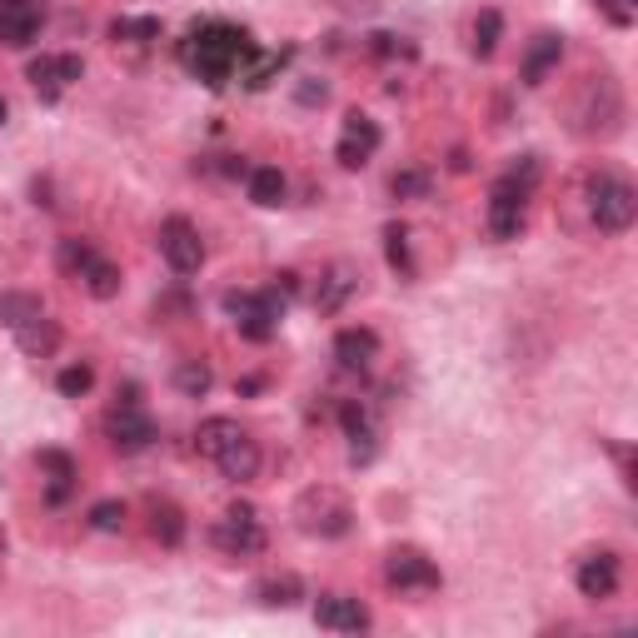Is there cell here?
I'll return each mask as SVG.
<instances>
[{
  "mask_svg": "<svg viewBox=\"0 0 638 638\" xmlns=\"http://www.w3.org/2000/svg\"><path fill=\"white\" fill-rule=\"evenodd\" d=\"M255 40H249L245 25H230V21H200L180 40V65H185L195 81H205L210 90H225L249 60H255Z\"/></svg>",
  "mask_w": 638,
  "mask_h": 638,
  "instance_id": "1",
  "label": "cell"
},
{
  "mask_svg": "<svg viewBox=\"0 0 638 638\" xmlns=\"http://www.w3.org/2000/svg\"><path fill=\"white\" fill-rule=\"evenodd\" d=\"M539 175H544L539 155H519V160L489 185L484 225L494 240H519V230L529 225V200H533V189H539Z\"/></svg>",
  "mask_w": 638,
  "mask_h": 638,
  "instance_id": "2",
  "label": "cell"
},
{
  "mask_svg": "<svg viewBox=\"0 0 638 638\" xmlns=\"http://www.w3.org/2000/svg\"><path fill=\"white\" fill-rule=\"evenodd\" d=\"M195 450L225 474V479H235V484H249V479L260 474V444H255L249 429H240V419H230V414L200 419V429H195Z\"/></svg>",
  "mask_w": 638,
  "mask_h": 638,
  "instance_id": "3",
  "label": "cell"
},
{
  "mask_svg": "<svg viewBox=\"0 0 638 638\" xmlns=\"http://www.w3.org/2000/svg\"><path fill=\"white\" fill-rule=\"evenodd\" d=\"M284 305H290V299H284L274 284H270V290H230V295H225L230 324H235L240 340H249V344H270L274 334H280Z\"/></svg>",
  "mask_w": 638,
  "mask_h": 638,
  "instance_id": "4",
  "label": "cell"
},
{
  "mask_svg": "<svg viewBox=\"0 0 638 638\" xmlns=\"http://www.w3.org/2000/svg\"><path fill=\"white\" fill-rule=\"evenodd\" d=\"M56 260H60V270L71 274V280L85 284V295L90 299H115L120 295V265L110 260V255H100L90 240L65 235L56 245Z\"/></svg>",
  "mask_w": 638,
  "mask_h": 638,
  "instance_id": "5",
  "label": "cell"
},
{
  "mask_svg": "<svg viewBox=\"0 0 638 638\" xmlns=\"http://www.w3.org/2000/svg\"><path fill=\"white\" fill-rule=\"evenodd\" d=\"M106 439L115 444L120 454H145L155 439H160L155 414L140 404V384L115 390V404H110V414H106Z\"/></svg>",
  "mask_w": 638,
  "mask_h": 638,
  "instance_id": "6",
  "label": "cell"
},
{
  "mask_svg": "<svg viewBox=\"0 0 638 638\" xmlns=\"http://www.w3.org/2000/svg\"><path fill=\"white\" fill-rule=\"evenodd\" d=\"M634 214H638V195L624 175H614V170L589 175V220L599 225V235H624L634 225Z\"/></svg>",
  "mask_w": 638,
  "mask_h": 638,
  "instance_id": "7",
  "label": "cell"
},
{
  "mask_svg": "<svg viewBox=\"0 0 638 638\" xmlns=\"http://www.w3.org/2000/svg\"><path fill=\"white\" fill-rule=\"evenodd\" d=\"M210 539H214V549H220V554H230V559L265 554V524H260V514H255L249 504H230L225 519H214Z\"/></svg>",
  "mask_w": 638,
  "mask_h": 638,
  "instance_id": "8",
  "label": "cell"
},
{
  "mask_svg": "<svg viewBox=\"0 0 638 638\" xmlns=\"http://www.w3.org/2000/svg\"><path fill=\"white\" fill-rule=\"evenodd\" d=\"M384 145V131H379V120L365 115V110H349L340 125V145H334V160L344 170H365L375 160V150Z\"/></svg>",
  "mask_w": 638,
  "mask_h": 638,
  "instance_id": "9",
  "label": "cell"
},
{
  "mask_svg": "<svg viewBox=\"0 0 638 638\" xmlns=\"http://www.w3.org/2000/svg\"><path fill=\"white\" fill-rule=\"evenodd\" d=\"M384 584L400 593H429L444 584V574H439V564L425 549H394V554L384 559Z\"/></svg>",
  "mask_w": 638,
  "mask_h": 638,
  "instance_id": "10",
  "label": "cell"
},
{
  "mask_svg": "<svg viewBox=\"0 0 638 638\" xmlns=\"http://www.w3.org/2000/svg\"><path fill=\"white\" fill-rule=\"evenodd\" d=\"M160 255H165V265L175 274H195L205 265V240L200 230L189 225L185 214H170L165 225H160Z\"/></svg>",
  "mask_w": 638,
  "mask_h": 638,
  "instance_id": "11",
  "label": "cell"
},
{
  "mask_svg": "<svg viewBox=\"0 0 638 638\" xmlns=\"http://www.w3.org/2000/svg\"><path fill=\"white\" fill-rule=\"evenodd\" d=\"M618 579H624V559L614 554V549H593V554L579 559V568H574V584H579L584 599H614L618 593Z\"/></svg>",
  "mask_w": 638,
  "mask_h": 638,
  "instance_id": "12",
  "label": "cell"
},
{
  "mask_svg": "<svg viewBox=\"0 0 638 638\" xmlns=\"http://www.w3.org/2000/svg\"><path fill=\"white\" fill-rule=\"evenodd\" d=\"M40 25H46V0H0V46H36Z\"/></svg>",
  "mask_w": 638,
  "mask_h": 638,
  "instance_id": "13",
  "label": "cell"
},
{
  "mask_svg": "<svg viewBox=\"0 0 638 638\" xmlns=\"http://www.w3.org/2000/svg\"><path fill=\"white\" fill-rule=\"evenodd\" d=\"M340 429H344V439H349V464H375V454H379L375 414H369L359 400H344L340 404Z\"/></svg>",
  "mask_w": 638,
  "mask_h": 638,
  "instance_id": "14",
  "label": "cell"
},
{
  "mask_svg": "<svg viewBox=\"0 0 638 638\" xmlns=\"http://www.w3.org/2000/svg\"><path fill=\"white\" fill-rule=\"evenodd\" d=\"M25 75H30V85L40 90V100H56L65 85H75L85 75V60L81 56H40L25 65Z\"/></svg>",
  "mask_w": 638,
  "mask_h": 638,
  "instance_id": "15",
  "label": "cell"
},
{
  "mask_svg": "<svg viewBox=\"0 0 638 638\" xmlns=\"http://www.w3.org/2000/svg\"><path fill=\"white\" fill-rule=\"evenodd\" d=\"M315 624L330 628V634H365V628H369V609L359 599H349V593H319Z\"/></svg>",
  "mask_w": 638,
  "mask_h": 638,
  "instance_id": "16",
  "label": "cell"
},
{
  "mask_svg": "<svg viewBox=\"0 0 638 638\" xmlns=\"http://www.w3.org/2000/svg\"><path fill=\"white\" fill-rule=\"evenodd\" d=\"M334 359H340L344 375H365L379 359V334L365 330V324H349V330L334 334Z\"/></svg>",
  "mask_w": 638,
  "mask_h": 638,
  "instance_id": "17",
  "label": "cell"
},
{
  "mask_svg": "<svg viewBox=\"0 0 638 638\" xmlns=\"http://www.w3.org/2000/svg\"><path fill=\"white\" fill-rule=\"evenodd\" d=\"M559 60H564V36H554V30L533 36V40H529V50H524V65H519L524 85H544V75L554 71Z\"/></svg>",
  "mask_w": 638,
  "mask_h": 638,
  "instance_id": "18",
  "label": "cell"
},
{
  "mask_svg": "<svg viewBox=\"0 0 638 638\" xmlns=\"http://www.w3.org/2000/svg\"><path fill=\"white\" fill-rule=\"evenodd\" d=\"M355 270L349 265H330V270L319 274V290H315V309L319 315H340L344 309V299L355 295Z\"/></svg>",
  "mask_w": 638,
  "mask_h": 638,
  "instance_id": "19",
  "label": "cell"
},
{
  "mask_svg": "<svg viewBox=\"0 0 638 638\" xmlns=\"http://www.w3.org/2000/svg\"><path fill=\"white\" fill-rule=\"evenodd\" d=\"M284 189H290V180L280 175V165H255V170H245V195H249V205H260V210H274V205H284Z\"/></svg>",
  "mask_w": 638,
  "mask_h": 638,
  "instance_id": "20",
  "label": "cell"
},
{
  "mask_svg": "<svg viewBox=\"0 0 638 638\" xmlns=\"http://www.w3.org/2000/svg\"><path fill=\"white\" fill-rule=\"evenodd\" d=\"M15 344H21L30 359H50L60 349V324L50 315H36L25 330H15Z\"/></svg>",
  "mask_w": 638,
  "mask_h": 638,
  "instance_id": "21",
  "label": "cell"
},
{
  "mask_svg": "<svg viewBox=\"0 0 638 638\" xmlns=\"http://www.w3.org/2000/svg\"><path fill=\"white\" fill-rule=\"evenodd\" d=\"M36 315H46V305H40V295H30V290H0V324L5 330H25Z\"/></svg>",
  "mask_w": 638,
  "mask_h": 638,
  "instance_id": "22",
  "label": "cell"
},
{
  "mask_svg": "<svg viewBox=\"0 0 638 638\" xmlns=\"http://www.w3.org/2000/svg\"><path fill=\"white\" fill-rule=\"evenodd\" d=\"M36 464L50 474V494L46 499H50V504H65V494L75 489V459L65 450H40Z\"/></svg>",
  "mask_w": 638,
  "mask_h": 638,
  "instance_id": "23",
  "label": "cell"
},
{
  "mask_svg": "<svg viewBox=\"0 0 638 638\" xmlns=\"http://www.w3.org/2000/svg\"><path fill=\"white\" fill-rule=\"evenodd\" d=\"M214 384V369L205 365V359H180L175 365V390L185 394V400H205Z\"/></svg>",
  "mask_w": 638,
  "mask_h": 638,
  "instance_id": "24",
  "label": "cell"
},
{
  "mask_svg": "<svg viewBox=\"0 0 638 638\" xmlns=\"http://www.w3.org/2000/svg\"><path fill=\"white\" fill-rule=\"evenodd\" d=\"M255 599H260L265 609H290V603L305 599V584H299L295 574H280V579H265L260 589H255Z\"/></svg>",
  "mask_w": 638,
  "mask_h": 638,
  "instance_id": "25",
  "label": "cell"
},
{
  "mask_svg": "<svg viewBox=\"0 0 638 638\" xmlns=\"http://www.w3.org/2000/svg\"><path fill=\"white\" fill-rule=\"evenodd\" d=\"M150 533L165 549H180V539H185V514H180L175 504H155L150 508Z\"/></svg>",
  "mask_w": 638,
  "mask_h": 638,
  "instance_id": "26",
  "label": "cell"
},
{
  "mask_svg": "<svg viewBox=\"0 0 638 638\" xmlns=\"http://www.w3.org/2000/svg\"><path fill=\"white\" fill-rule=\"evenodd\" d=\"M384 260H390V270L400 274V280H409L414 274V260H409V230L394 220V225H384Z\"/></svg>",
  "mask_w": 638,
  "mask_h": 638,
  "instance_id": "27",
  "label": "cell"
},
{
  "mask_svg": "<svg viewBox=\"0 0 638 638\" xmlns=\"http://www.w3.org/2000/svg\"><path fill=\"white\" fill-rule=\"evenodd\" d=\"M110 36L115 40H135V46H145V40L160 36V21L155 15H120L115 25H110Z\"/></svg>",
  "mask_w": 638,
  "mask_h": 638,
  "instance_id": "28",
  "label": "cell"
},
{
  "mask_svg": "<svg viewBox=\"0 0 638 638\" xmlns=\"http://www.w3.org/2000/svg\"><path fill=\"white\" fill-rule=\"evenodd\" d=\"M499 36H504V15L479 11V21H474V56H494Z\"/></svg>",
  "mask_w": 638,
  "mask_h": 638,
  "instance_id": "29",
  "label": "cell"
},
{
  "mask_svg": "<svg viewBox=\"0 0 638 638\" xmlns=\"http://www.w3.org/2000/svg\"><path fill=\"white\" fill-rule=\"evenodd\" d=\"M90 384H95V369L90 365H65L56 375V390L65 394V400H81V394H90Z\"/></svg>",
  "mask_w": 638,
  "mask_h": 638,
  "instance_id": "30",
  "label": "cell"
},
{
  "mask_svg": "<svg viewBox=\"0 0 638 638\" xmlns=\"http://www.w3.org/2000/svg\"><path fill=\"white\" fill-rule=\"evenodd\" d=\"M85 519H90L95 533H115L120 524H125V504H120V499H100V504H90Z\"/></svg>",
  "mask_w": 638,
  "mask_h": 638,
  "instance_id": "31",
  "label": "cell"
},
{
  "mask_svg": "<svg viewBox=\"0 0 638 638\" xmlns=\"http://www.w3.org/2000/svg\"><path fill=\"white\" fill-rule=\"evenodd\" d=\"M593 5H599V15L614 25V30H628V25L638 21V0H593Z\"/></svg>",
  "mask_w": 638,
  "mask_h": 638,
  "instance_id": "32",
  "label": "cell"
},
{
  "mask_svg": "<svg viewBox=\"0 0 638 638\" xmlns=\"http://www.w3.org/2000/svg\"><path fill=\"white\" fill-rule=\"evenodd\" d=\"M390 189H394V200H419V195H429V175L425 170H400V175L390 180Z\"/></svg>",
  "mask_w": 638,
  "mask_h": 638,
  "instance_id": "33",
  "label": "cell"
},
{
  "mask_svg": "<svg viewBox=\"0 0 638 638\" xmlns=\"http://www.w3.org/2000/svg\"><path fill=\"white\" fill-rule=\"evenodd\" d=\"M324 95H330V90H324V85H305V90H299V100H305V106H315V100H319V106H324Z\"/></svg>",
  "mask_w": 638,
  "mask_h": 638,
  "instance_id": "34",
  "label": "cell"
},
{
  "mask_svg": "<svg viewBox=\"0 0 638 638\" xmlns=\"http://www.w3.org/2000/svg\"><path fill=\"white\" fill-rule=\"evenodd\" d=\"M260 390H265L260 375H245V379H240V394H260Z\"/></svg>",
  "mask_w": 638,
  "mask_h": 638,
  "instance_id": "35",
  "label": "cell"
},
{
  "mask_svg": "<svg viewBox=\"0 0 638 638\" xmlns=\"http://www.w3.org/2000/svg\"><path fill=\"white\" fill-rule=\"evenodd\" d=\"M5 120H11V106H5V95H0V125H5Z\"/></svg>",
  "mask_w": 638,
  "mask_h": 638,
  "instance_id": "36",
  "label": "cell"
},
{
  "mask_svg": "<svg viewBox=\"0 0 638 638\" xmlns=\"http://www.w3.org/2000/svg\"><path fill=\"white\" fill-rule=\"evenodd\" d=\"M0 554H5V539H0Z\"/></svg>",
  "mask_w": 638,
  "mask_h": 638,
  "instance_id": "37",
  "label": "cell"
}]
</instances>
